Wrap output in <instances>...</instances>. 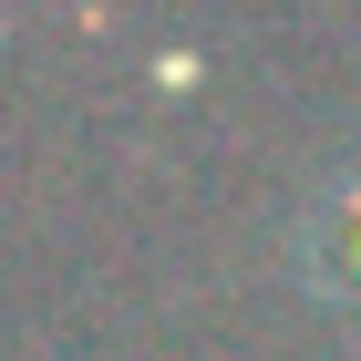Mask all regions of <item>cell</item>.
Wrapping results in <instances>:
<instances>
[{"label":"cell","mask_w":361,"mask_h":361,"mask_svg":"<svg viewBox=\"0 0 361 361\" xmlns=\"http://www.w3.org/2000/svg\"><path fill=\"white\" fill-rule=\"evenodd\" d=\"M310 279H320V289L361 320V176L320 207V217H310Z\"/></svg>","instance_id":"obj_1"}]
</instances>
